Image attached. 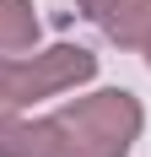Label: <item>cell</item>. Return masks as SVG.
Wrapping results in <instances>:
<instances>
[{"mask_svg":"<svg viewBox=\"0 0 151 157\" xmlns=\"http://www.w3.org/2000/svg\"><path fill=\"white\" fill-rule=\"evenodd\" d=\"M92 76H97V54L81 44H54L43 54H11V60H0V114H22L27 103L81 87Z\"/></svg>","mask_w":151,"mask_h":157,"instance_id":"7a4b0ae2","label":"cell"},{"mask_svg":"<svg viewBox=\"0 0 151 157\" xmlns=\"http://www.w3.org/2000/svg\"><path fill=\"white\" fill-rule=\"evenodd\" d=\"M140 103L135 92H92V98H76L70 109L54 114L60 125V157H130L140 136Z\"/></svg>","mask_w":151,"mask_h":157,"instance_id":"6da1fadb","label":"cell"},{"mask_svg":"<svg viewBox=\"0 0 151 157\" xmlns=\"http://www.w3.org/2000/svg\"><path fill=\"white\" fill-rule=\"evenodd\" d=\"M146 60H151V44H146Z\"/></svg>","mask_w":151,"mask_h":157,"instance_id":"52a82bcc","label":"cell"},{"mask_svg":"<svg viewBox=\"0 0 151 157\" xmlns=\"http://www.w3.org/2000/svg\"><path fill=\"white\" fill-rule=\"evenodd\" d=\"M0 157H60V125L0 114Z\"/></svg>","mask_w":151,"mask_h":157,"instance_id":"3957f363","label":"cell"},{"mask_svg":"<svg viewBox=\"0 0 151 157\" xmlns=\"http://www.w3.org/2000/svg\"><path fill=\"white\" fill-rule=\"evenodd\" d=\"M76 6H81V11H87V16H97V11H103V6H108V0H76Z\"/></svg>","mask_w":151,"mask_h":157,"instance_id":"8992f818","label":"cell"},{"mask_svg":"<svg viewBox=\"0 0 151 157\" xmlns=\"http://www.w3.org/2000/svg\"><path fill=\"white\" fill-rule=\"evenodd\" d=\"M38 44V16L27 0H0V60L11 54H32Z\"/></svg>","mask_w":151,"mask_h":157,"instance_id":"5b68a950","label":"cell"},{"mask_svg":"<svg viewBox=\"0 0 151 157\" xmlns=\"http://www.w3.org/2000/svg\"><path fill=\"white\" fill-rule=\"evenodd\" d=\"M97 22L124 49H146L151 44V0H108L103 11H97Z\"/></svg>","mask_w":151,"mask_h":157,"instance_id":"277c9868","label":"cell"}]
</instances>
